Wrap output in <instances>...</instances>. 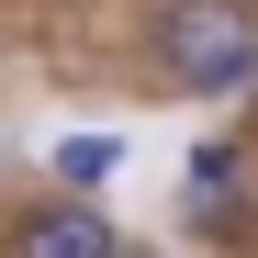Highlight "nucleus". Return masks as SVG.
Listing matches in <instances>:
<instances>
[{"label":"nucleus","mask_w":258,"mask_h":258,"mask_svg":"<svg viewBox=\"0 0 258 258\" xmlns=\"http://www.w3.org/2000/svg\"><path fill=\"white\" fill-rule=\"evenodd\" d=\"M157 68L180 90H247L258 79V12L247 0H168L157 12Z\"/></svg>","instance_id":"f257e3e1"},{"label":"nucleus","mask_w":258,"mask_h":258,"mask_svg":"<svg viewBox=\"0 0 258 258\" xmlns=\"http://www.w3.org/2000/svg\"><path fill=\"white\" fill-rule=\"evenodd\" d=\"M112 247H123V236H112V213H101V202H45V213L23 225L12 258H112Z\"/></svg>","instance_id":"f03ea898"},{"label":"nucleus","mask_w":258,"mask_h":258,"mask_svg":"<svg viewBox=\"0 0 258 258\" xmlns=\"http://www.w3.org/2000/svg\"><path fill=\"white\" fill-rule=\"evenodd\" d=\"M112 168H123V146H112V135H68V146H56V180H68V191H101Z\"/></svg>","instance_id":"7ed1b4c3"},{"label":"nucleus","mask_w":258,"mask_h":258,"mask_svg":"<svg viewBox=\"0 0 258 258\" xmlns=\"http://www.w3.org/2000/svg\"><path fill=\"white\" fill-rule=\"evenodd\" d=\"M112 258H146V247H112Z\"/></svg>","instance_id":"20e7f679"}]
</instances>
